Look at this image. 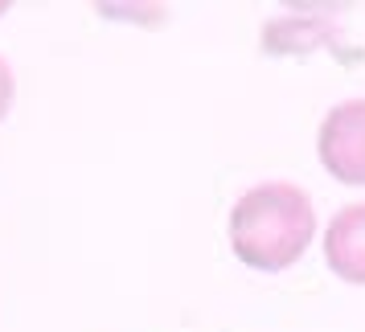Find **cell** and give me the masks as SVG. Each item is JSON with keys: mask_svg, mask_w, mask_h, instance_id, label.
Segmentation results:
<instances>
[{"mask_svg": "<svg viewBox=\"0 0 365 332\" xmlns=\"http://www.w3.org/2000/svg\"><path fill=\"white\" fill-rule=\"evenodd\" d=\"M13 99H17V78H13V66L0 58V123L13 111Z\"/></svg>", "mask_w": 365, "mask_h": 332, "instance_id": "cell-4", "label": "cell"}, {"mask_svg": "<svg viewBox=\"0 0 365 332\" xmlns=\"http://www.w3.org/2000/svg\"><path fill=\"white\" fill-rule=\"evenodd\" d=\"M4 13H9V4H4V0H0V17H4Z\"/></svg>", "mask_w": 365, "mask_h": 332, "instance_id": "cell-5", "label": "cell"}, {"mask_svg": "<svg viewBox=\"0 0 365 332\" xmlns=\"http://www.w3.org/2000/svg\"><path fill=\"white\" fill-rule=\"evenodd\" d=\"M324 263L349 287H365V201L332 214L324 230Z\"/></svg>", "mask_w": 365, "mask_h": 332, "instance_id": "cell-3", "label": "cell"}, {"mask_svg": "<svg viewBox=\"0 0 365 332\" xmlns=\"http://www.w3.org/2000/svg\"><path fill=\"white\" fill-rule=\"evenodd\" d=\"M316 156L332 181L365 185V99H345L336 103L329 115L320 119L316 132Z\"/></svg>", "mask_w": 365, "mask_h": 332, "instance_id": "cell-2", "label": "cell"}, {"mask_svg": "<svg viewBox=\"0 0 365 332\" xmlns=\"http://www.w3.org/2000/svg\"><path fill=\"white\" fill-rule=\"evenodd\" d=\"M234 259L250 271H287L316 238V205L292 181H267L234 201L226 226Z\"/></svg>", "mask_w": 365, "mask_h": 332, "instance_id": "cell-1", "label": "cell"}]
</instances>
